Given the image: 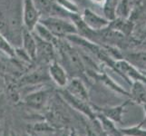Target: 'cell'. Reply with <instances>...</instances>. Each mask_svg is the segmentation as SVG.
<instances>
[{
	"instance_id": "1",
	"label": "cell",
	"mask_w": 146,
	"mask_h": 136,
	"mask_svg": "<svg viewBox=\"0 0 146 136\" xmlns=\"http://www.w3.org/2000/svg\"><path fill=\"white\" fill-rule=\"evenodd\" d=\"M39 23L46 27L54 36H68L77 33L74 24L65 18L61 17H44L39 19Z\"/></svg>"
},
{
	"instance_id": "2",
	"label": "cell",
	"mask_w": 146,
	"mask_h": 136,
	"mask_svg": "<svg viewBox=\"0 0 146 136\" xmlns=\"http://www.w3.org/2000/svg\"><path fill=\"white\" fill-rule=\"evenodd\" d=\"M40 15L44 17H70L67 10L61 7L55 0H33Z\"/></svg>"
},
{
	"instance_id": "3",
	"label": "cell",
	"mask_w": 146,
	"mask_h": 136,
	"mask_svg": "<svg viewBox=\"0 0 146 136\" xmlns=\"http://www.w3.org/2000/svg\"><path fill=\"white\" fill-rule=\"evenodd\" d=\"M60 94H61L64 100L71 107H73L74 109L78 111V112L82 113L84 115H85L86 117H88L90 120H92V121H96L97 120L96 119V113H95L93 111V109L89 106V104L87 103V102H85V101H83L81 99L74 96V95H72L71 94H69L66 90L62 91Z\"/></svg>"
},
{
	"instance_id": "4",
	"label": "cell",
	"mask_w": 146,
	"mask_h": 136,
	"mask_svg": "<svg viewBox=\"0 0 146 136\" xmlns=\"http://www.w3.org/2000/svg\"><path fill=\"white\" fill-rule=\"evenodd\" d=\"M40 14L33 0H25L23 8V20L26 29L33 32L35 27L39 22Z\"/></svg>"
},
{
	"instance_id": "5",
	"label": "cell",
	"mask_w": 146,
	"mask_h": 136,
	"mask_svg": "<svg viewBox=\"0 0 146 136\" xmlns=\"http://www.w3.org/2000/svg\"><path fill=\"white\" fill-rule=\"evenodd\" d=\"M49 91L46 89L37 90L35 92L28 94L24 99V102L26 104H27L29 107L40 110L42 109L44 104H46L47 98H48Z\"/></svg>"
},
{
	"instance_id": "6",
	"label": "cell",
	"mask_w": 146,
	"mask_h": 136,
	"mask_svg": "<svg viewBox=\"0 0 146 136\" xmlns=\"http://www.w3.org/2000/svg\"><path fill=\"white\" fill-rule=\"evenodd\" d=\"M50 79L60 87H65L68 83V76L65 70L57 62H53L48 68Z\"/></svg>"
},
{
	"instance_id": "7",
	"label": "cell",
	"mask_w": 146,
	"mask_h": 136,
	"mask_svg": "<svg viewBox=\"0 0 146 136\" xmlns=\"http://www.w3.org/2000/svg\"><path fill=\"white\" fill-rule=\"evenodd\" d=\"M65 90L74 96L81 99L85 102H89V95L86 88H85L83 82L78 78H74L71 81H68Z\"/></svg>"
},
{
	"instance_id": "8",
	"label": "cell",
	"mask_w": 146,
	"mask_h": 136,
	"mask_svg": "<svg viewBox=\"0 0 146 136\" xmlns=\"http://www.w3.org/2000/svg\"><path fill=\"white\" fill-rule=\"evenodd\" d=\"M36 43V57L50 61L54 58V47L53 44L41 39L39 36H35Z\"/></svg>"
},
{
	"instance_id": "9",
	"label": "cell",
	"mask_w": 146,
	"mask_h": 136,
	"mask_svg": "<svg viewBox=\"0 0 146 136\" xmlns=\"http://www.w3.org/2000/svg\"><path fill=\"white\" fill-rule=\"evenodd\" d=\"M128 102H125L124 103L118 105V106L114 107H109V108H97L99 113L104 114L105 117L111 120L114 123H122V118H123V113L124 111L125 106L128 104Z\"/></svg>"
},
{
	"instance_id": "10",
	"label": "cell",
	"mask_w": 146,
	"mask_h": 136,
	"mask_svg": "<svg viewBox=\"0 0 146 136\" xmlns=\"http://www.w3.org/2000/svg\"><path fill=\"white\" fill-rule=\"evenodd\" d=\"M23 45L24 51L27 54L29 58L35 60L36 58V43L35 36L31 32L25 30L23 32Z\"/></svg>"
},
{
	"instance_id": "11",
	"label": "cell",
	"mask_w": 146,
	"mask_h": 136,
	"mask_svg": "<svg viewBox=\"0 0 146 136\" xmlns=\"http://www.w3.org/2000/svg\"><path fill=\"white\" fill-rule=\"evenodd\" d=\"M50 79L48 71L44 70H37L36 72H33L23 77L20 81L21 84H37L42 81H46Z\"/></svg>"
},
{
	"instance_id": "12",
	"label": "cell",
	"mask_w": 146,
	"mask_h": 136,
	"mask_svg": "<svg viewBox=\"0 0 146 136\" xmlns=\"http://www.w3.org/2000/svg\"><path fill=\"white\" fill-rule=\"evenodd\" d=\"M83 21L87 27L91 28H100L106 25V21L95 14L91 12L90 10H84V16H83Z\"/></svg>"
},
{
	"instance_id": "13",
	"label": "cell",
	"mask_w": 146,
	"mask_h": 136,
	"mask_svg": "<svg viewBox=\"0 0 146 136\" xmlns=\"http://www.w3.org/2000/svg\"><path fill=\"white\" fill-rule=\"evenodd\" d=\"M131 96L139 103H146V88L140 81H137L133 84Z\"/></svg>"
},
{
	"instance_id": "14",
	"label": "cell",
	"mask_w": 146,
	"mask_h": 136,
	"mask_svg": "<svg viewBox=\"0 0 146 136\" xmlns=\"http://www.w3.org/2000/svg\"><path fill=\"white\" fill-rule=\"evenodd\" d=\"M117 66L122 70L123 73L126 74L129 77H131L133 80H136V81H141L142 83L146 84V77L144 75L138 73L136 70L131 66V65H129L128 64L124 63V62H120L117 64Z\"/></svg>"
},
{
	"instance_id": "15",
	"label": "cell",
	"mask_w": 146,
	"mask_h": 136,
	"mask_svg": "<svg viewBox=\"0 0 146 136\" xmlns=\"http://www.w3.org/2000/svg\"><path fill=\"white\" fill-rule=\"evenodd\" d=\"M34 30L36 32V36H39L41 39L44 40V41H47L52 44H54L56 42V39H55V36L54 34L50 32L46 27H44L43 25L40 24L39 22L37 23V25L36 26Z\"/></svg>"
},
{
	"instance_id": "16",
	"label": "cell",
	"mask_w": 146,
	"mask_h": 136,
	"mask_svg": "<svg viewBox=\"0 0 146 136\" xmlns=\"http://www.w3.org/2000/svg\"><path fill=\"white\" fill-rule=\"evenodd\" d=\"M119 131L123 136H146V130H143L139 124L133 127L120 128Z\"/></svg>"
},
{
	"instance_id": "17",
	"label": "cell",
	"mask_w": 146,
	"mask_h": 136,
	"mask_svg": "<svg viewBox=\"0 0 146 136\" xmlns=\"http://www.w3.org/2000/svg\"><path fill=\"white\" fill-rule=\"evenodd\" d=\"M0 50H2L4 53L8 54L9 56H15V54H16V51L1 34H0Z\"/></svg>"
},
{
	"instance_id": "18",
	"label": "cell",
	"mask_w": 146,
	"mask_h": 136,
	"mask_svg": "<svg viewBox=\"0 0 146 136\" xmlns=\"http://www.w3.org/2000/svg\"><path fill=\"white\" fill-rule=\"evenodd\" d=\"M34 129L36 132L38 133H46V132H53L54 129L48 125L47 123H36L34 126Z\"/></svg>"
},
{
	"instance_id": "19",
	"label": "cell",
	"mask_w": 146,
	"mask_h": 136,
	"mask_svg": "<svg viewBox=\"0 0 146 136\" xmlns=\"http://www.w3.org/2000/svg\"><path fill=\"white\" fill-rule=\"evenodd\" d=\"M133 59L134 60L135 62H137L139 64H146V54H137L132 55Z\"/></svg>"
},
{
	"instance_id": "20",
	"label": "cell",
	"mask_w": 146,
	"mask_h": 136,
	"mask_svg": "<svg viewBox=\"0 0 146 136\" xmlns=\"http://www.w3.org/2000/svg\"><path fill=\"white\" fill-rule=\"evenodd\" d=\"M143 108H144V111H145V117H144V119L140 123H139V125L140 126H143L144 124H146V103H144V104H143Z\"/></svg>"
},
{
	"instance_id": "21",
	"label": "cell",
	"mask_w": 146,
	"mask_h": 136,
	"mask_svg": "<svg viewBox=\"0 0 146 136\" xmlns=\"http://www.w3.org/2000/svg\"><path fill=\"white\" fill-rule=\"evenodd\" d=\"M69 136H79V134L75 132V131H71V132L69 133Z\"/></svg>"
},
{
	"instance_id": "22",
	"label": "cell",
	"mask_w": 146,
	"mask_h": 136,
	"mask_svg": "<svg viewBox=\"0 0 146 136\" xmlns=\"http://www.w3.org/2000/svg\"><path fill=\"white\" fill-rule=\"evenodd\" d=\"M92 1H94L95 3H102V1H104V0H92Z\"/></svg>"
},
{
	"instance_id": "23",
	"label": "cell",
	"mask_w": 146,
	"mask_h": 136,
	"mask_svg": "<svg viewBox=\"0 0 146 136\" xmlns=\"http://www.w3.org/2000/svg\"><path fill=\"white\" fill-rule=\"evenodd\" d=\"M60 136H69V133H64L63 134H61Z\"/></svg>"
},
{
	"instance_id": "24",
	"label": "cell",
	"mask_w": 146,
	"mask_h": 136,
	"mask_svg": "<svg viewBox=\"0 0 146 136\" xmlns=\"http://www.w3.org/2000/svg\"><path fill=\"white\" fill-rule=\"evenodd\" d=\"M11 136H19V135L17 134L16 133H13V132H12V133H11Z\"/></svg>"
},
{
	"instance_id": "25",
	"label": "cell",
	"mask_w": 146,
	"mask_h": 136,
	"mask_svg": "<svg viewBox=\"0 0 146 136\" xmlns=\"http://www.w3.org/2000/svg\"><path fill=\"white\" fill-rule=\"evenodd\" d=\"M4 68V65H3V64L1 63V61H0V69H3Z\"/></svg>"
},
{
	"instance_id": "26",
	"label": "cell",
	"mask_w": 146,
	"mask_h": 136,
	"mask_svg": "<svg viewBox=\"0 0 146 136\" xmlns=\"http://www.w3.org/2000/svg\"><path fill=\"white\" fill-rule=\"evenodd\" d=\"M145 73H146V72H145Z\"/></svg>"
}]
</instances>
